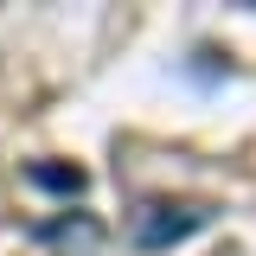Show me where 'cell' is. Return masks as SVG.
Returning <instances> with one entry per match:
<instances>
[{"instance_id": "obj_1", "label": "cell", "mask_w": 256, "mask_h": 256, "mask_svg": "<svg viewBox=\"0 0 256 256\" xmlns=\"http://www.w3.org/2000/svg\"><path fill=\"white\" fill-rule=\"evenodd\" d=\"M212 218H218V205H205V198H148L128 212V237L141 250H173L192 230H205Z\"/></svg>"}, {"instance_id": "obj_2", "label": "cell", "mask_w": 256, "mask_h": 256, "mask_svg": "<svg viewBox=\"0 0 256 256\" xmlns=\"http://www.w3.org/2000/svg\"><path fill=\"white\" fill-rule=\"evenodd\" d=\"M32 180L52 186V192H84V173L77 166H32Z\"/></svg>"}, {"instance_id": "obj_3", "label": "cell", "mask_w": 256, "mask_h": 256, "mask_svg": "<svg viewBox=\"0 0 256 256\" xmlns=\"http://www.w3.org/2000/svg\"><path fill=\"white\" fill-rule=\"evenodd\" d=\"M38 237H52V244H96V224L77 218V224H45Z\"/></svg>"}]
</instances>
